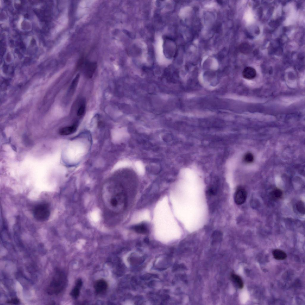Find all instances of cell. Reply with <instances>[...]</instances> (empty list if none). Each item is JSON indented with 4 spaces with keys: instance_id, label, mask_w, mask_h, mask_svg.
Segmentation results:
<instances>
[{
    "instance_id": "1",
    "label": "cell",
    "mask_w": 305,
    "mask_h": 305,
    "mask_svg": "<svg viewBox=\"0 0 305 305\" xmlns=\"http://www.w3.org/2000/svg\"><path fill=\"white\" fill-rule=\"evenodd\" d=\"M102 198L106 208L115 214L119 213L125 208L127 196L123 187L112 183L105 186L101 191Z\"/></svg>"
},
{
    "instance_id": "2",
    "label": "cell",
    "mask_w": 305,
    "mask_h": 305,
    "mask_svg": "<svg viewBox=\"0 0 305 305\" xmlns=\"http://www.w3.org/2000/svg\"><path fill=\"white\" fill-rule=\"evenodd\" d=\"M66 282V278L64 273L61 270L57 269L47 288V293L51 295H58L63 290Z\"/></svg>"
},
{
    "instance_id": "3",
    "label": "cell",
    "mask_w": 305,
    "mask_h": 305,
    "mask_svg": "<svg viewBox=\"0 0 305 305\" xmlns=\"http://www.w3.org/2000/svg\"><path fill=\"white\" fill-rule=\"evenodd\" d=\"M49 206L45 203L37 205L33 210V215L37 220L43 222L48 220L50 216Z\"/></svg>"
},
{
    "instance_id": "4",
    "label": "cell",
    "mask_w": 305,
    "mask_h": 305,
    "mask_svg": "<svg viewBox=\"0 0 305 305\" xmlns=\"http://www.w3.org/2000/svg\"><path fill=\"white\" fill-rule=\"evenodd\" d=\"M247 193L245 189L242 187H239L236 190L234 195V200L238 205H241L245 201Z\"/></svg>"
},
{
    "instance_id": "5",
    "label": "cell",
    "mask_w": 305,
    "mask_h": 305,
    "mask_svg": "<svg viewBox=\"0 0 305 305\" xmlns=\"http://www.w3.org/2000/svg\"><path fill=\"white\" fill-rule=\"evenodd\" d=\"M97 64L95 62H86L84 66V73L85 76L89 78H91L97 68Z\"/></svg>"
},
{
    "instance_id": "6",
    "label": "cell",
    "mask_w": 305,
    "mask_h": 305,
    "mask_svg": "<svg viewBox=\"0 0 305 305\" xmlns=\"http://www.w3.org/2000/svg\"><path fill=\"white\" fill-rule=\"evenodd\" d=\"M108 285L106 281L104 279L97 280L94 283V287L96 293L101 294L105 292L108 288Z\"/></svg>"
},
{
    "instance_id": "7",
    "label": "cell",
    "mask_w": 305,
    "mask_h": 305,
    "mask_svg": "<svg viewBox=\"0 0 305 305\" xmlns=\"http://www.w3.org/2000/svg\"><path fill=\"white\" fill-rule=\"evenodd\" d=\"M243 77L245 79L251 80L254 78L256 76V70L253 67L248 66L245 67L242 72Z\"/></svg>"
},
{
    "instance_id": "8",
    "label": "cell",
    "mask_w": 305,
    "mask_h": 305,
    "mask_svg": "<svg viewBox=\"0 0 305 305\" xmlns=\"http://www.w3.org/2000/svg\"><path fill=\"white\" fill-rule=\"evenodd\" d=\"M83 282L81 279H78L75 284V285L70 292V295L72 297L77 298L79 296L80 290L81 287Z\"/></svg>"
},
{
    "instance_id": "9",
    "label": "cell",
    "mask_w": 305,
    "mask_h": 305,
    "mask_svg": "<svg viewBox=\"0 0 305 305\" xmlns=\"http://www.w3.org/2000/svg\"><path fill=\"white\" fill-rule=\"evenodd\" d=\"M75 125H72L61 128L59 131L60 134L62 135H68L74 133L77 130Z\"/></svg>"
},
{
    "instance_id": "10",
    "label": "cell",
    "mask_w": 305,
    "mask_h": 305,
    "mask_svg": "<svg viewBox=\"0 0 305 305\" xmlns=\"http://www.w3.org/2000/svg\"><path fill=\"white\" fill-rule=\"evenodd\" d=\"M272 254L274 258L278 260H284L287 257L286 253L284 251L278 249L273 250Z\"/></svg>"
},
{
    "instance_id": "11",
    "label": "cell",
    "mask_w": 305,
    "mask_h": 305,
    "mask_svg": "<svg viewBox=\"0 0 305 305\" xmlns=\"http://www.w3.org/2000/svg\"><path fill=\"white\" fill-rule=\"evenodd\" d=\"M283 194V192L281 190L278 188H276L270 192V195L272 200H276L281 198Z\"/></svg>"
},
{
    "instance_id": "12",
    "label": "cell",
    "mask_w": 305,
    "mask_h": 305,
    "mask_svg": "<svg viewBox=\"0 0 305 305\" xmlns=\"http://www.w3.org/2000/svg\"><path fill=\"white\" fill-rule=\"evenodd\" d=\"M132 229L136 232L139 233L144 234L148 231L147 227L143 224L134 225L132 227Z\"/></svg>"
},
{
    "instance_id": "13",
    "label": "cell",
    "mask_w": 305,
    "mask_h": 305,
    "mask_svg": "<svg viewBox=\"0 0 305 305\" xmlns=\"http://www.w3.org/2000/svg\"><path fill=\"white\" fill-rule=\"evenodd\" d=\"M231 277L237 284L239 288L240 289H242L244 286V284L241 277L238 275L233 273L231 274Z\"/></svg>"
},
{
    "instance_id": "14",
    "label": "cell",
    "mask_w": 305,
    "mask_h": 305,
    "mask_svg": "<svg viewBox=\"0 0 305 305\" xmlns=\"http://www.w3.org/2000/svg\"><path fill=\"white\" fill-rule=\"evenodd\" d=\"M296 208L299 213L302 214H304L305 205L303 201H299L296 204Z\"/></svg>"
},
{
    "instance_id": "15",
    "label": "cell",
    "mask_w": 305,
    "mask_h": 305,
    "mask_svg": "<svg viewBox=\"0 0 305 305\" xmlns=\"http://www.w3.org/2000/svg\"><path fill=\"white\" fill-rule=\"evenodd\" d=\"M240 49L241 52L245 54H248L250 52L251 48L249 45L247 43H242L240 46Z\"/></svg>"
},
{
    "instance_id": "16",
    "label": "cell",
    "mask_w": 305,
    "mask_h": 305,
    "mask_svg": "<svg viewBox=\"0 0 305 305\" xmlns=\"http://www.w3.org/2000/svg\"><path fill=\"white\" fill-rule=\"evenodd\" d=\"M79 78L80 75L79 74H78L73 80L71 87V89L73 90V91H74L75 89H76L79 81Z\"/></svg>"
},
{
    "instance_id": "17",
    "label": "cell",
    "mask_w": 305,
    "mask_h": 305,
    "mask_svg": "<svg viewBox=\"0 0 305 305\" xmlns=\"http://www.w3.org/2000/svg\"><path fill=\"white\" fill-rule=\"evenodd\" d=\"M244 159L245 161L247 163L252 162L253 160V155L250 153H247L245 156Z\"/></svg>"
},
{
    "instance_id": "18",
    "label": "cell",
    "mask_w": 305,
    "mask_h": 305,
    "mask_svg": "<svg viewBox=\"0 0 305 305\" xmlns=\"http://www.w3.org/2000/svg\"><path fill=\"white\" fill-rule=\"evenodd\" d=\"M85 106L84 104L81 105L78 109L77 113V115L81 116L83 115L85 110Z\"/></svg>"
},
{
    "instance_id": "19",
    "label": "cell",
    "mask_w": 305,
    "mask_h": 305,
    "mask_svg": "<svg viewBox=\"0 0 305 305\" xmlns=\"http://www.w3.org/2000/svg\"><path fill=\"white\" fill-rule=\"evenodd\" d=\"M7 302L9 304H17L19 303V301L17 298H13L8 300Z\"/></svg>"
}]
</instances>
